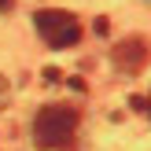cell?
<instances>
[{
  "mask_svg": "<svg viewBox=\"0 0 151 151\" xmlns=\"http://www.w3.org/2000/svg\"><path fill=\"white\" fill-rule=\"evenodd\" d=\"M78 107H66V103H48V107L37 111L33 118V140L44 151H66L74 144V133H78Z\"/></svg>",
  "mask_w": 151,
  "mask_h": 151,
  "instance_id": "1",
  "label": "cell"
},
{
  "mask_svg": "<svg viewBox=\"0 0 151 151\" xmlns=\"http://www.w3.org/2000/svg\"><path fill=\"white\" fill-rule=\"evenodd\" d=\"M59 78H63V74H59V70H44V81H48V85H55Z\"/></svg>",
  "mask_w": 151,
  "mask_h": 151,
  "instance_id": "5",
  "label": "cell"
},
{
  "mask_svg": "<svg viewBox=\"0 0 151 151\" xmlns=\"http://www.w3.org/2000/svg\"><path fill=\"white\" fill-rule=\"evenodd\" d=\"M11 7H15V0H0V15H7Z\"/></svg>",
  "mask_w": 151,
  "mask_h": 151,
  "instance_id": "6",
  "label": "cell"
},
{
  "mask_svg": "<svg viewBox=\"0 0 151 151\" xmlns=\"http://www.w3.org/2000/svg\"><path fill=\"white\" fill-rule=\"evenodd\" d=\"M4 103H7V81L0 78V111H4Z\"/></svg>",
  "mask_w": 151,
  "mask_h": 151,
  "instance_id": "4",
  "label": "cell"
},
{
  "mask_svg": "<svg viewBox=\"0 0 151 151\" xmlns=\"http://www.w3.org/2000/svg\"><path fill=\"white\" fill-rule=\"evenodd\" d=\"M111 59H114V66H118V70L137 74L140 66L147 63V41H144V37H125V41L118 44L114 52H111Z\"/></svg>",
  "mask_w": 151,
  "mask_h": 151,
  "instance_id": "3",
  "label": "cell"
},
{
  "mask_svg": "<svg viewBox=\"0 0 151 151\" xmlns=\"http://www.w3.org/2000/svg\"><path fill=\"white\" fill-rule=\"evenodd\" d=\"M144 111H147V114H151V100H147V107H144Z\"/></svg>",
  "mask_w": 151,
  "mask_h": 151,
  "instance_id": "7",
  "label": "cell"
},
{
  "mask_svg": "<svg viewBox=\"0 0 151 151\" xmlns=\"http://www.w3.org/2000/svg\"><path fill=\"white\" fill-rule=\"evenodd\" d=\"M33 26H37V33H41V41L48 44V48H70V44L81 41V22L74 19L70 11H59V7L37 11Z\"/></svg>",
  "mask_w": 151,
  "mask_h": 151,
  "instance_id": "2",
  "label": "cell"
}]
</instances>
